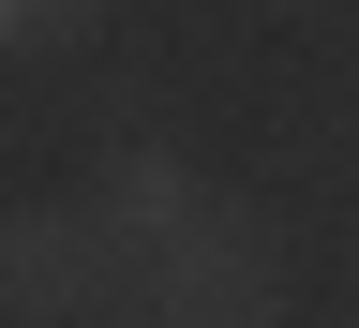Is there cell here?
<instances>
[{
	"mask_svg": "<svg viewBox=\"0 0 359 328\" xmlns=\"http://www.w3.org/2000/svg\"><path fill=\"white\" fill-rule=\"evenodd\" d=\"M135 284H150V313L165 328H269V224L240 209V194H210L195 224H165L150 254H135Z\"/></svg>",
	"mask_w": 359,
	"mask_h": 328,
	"instance_id": "1",
	"label": "cell"
},
{
	"mask_svg": "<svg viewBox=\"0 0 359 328\" xmlns=\"http://www.w3.org/2000/svg\"><path fill=\"white\" fill-rule=\"evenodd\" d=\"M0 284H15L30 328H60V313H90V299H120V284H135V239L105 224V194H75V209H15Z\"/></svg>",
	"mask_w": 359,
	"mask_h": 328,
	"instance_id": "2",
	"label": "cell"
},
{
	"mask_svg": "<svg viewBox=\"0 0 359 328\" xmlns=\"http://www.w3.org/2000/svg\"><path fill=\"white\" fill-rule=\"evenodd\" d=\"M90 15H105V0H0V30H15L30 60H45V45H90Z\"/></svg>",
	"mask_w": 359,
	"mask_h": 328,
	"instance_id": "3",
	"label": "cell"
},
{
	"mask_svg": "<svg viewBox=\"0 0 359 328\" xmlns=\"http://www.w3.org/2000/svg\"><path fill=\"white\" fill-rule=\"evenodd\" d=\"M150 328H165V313H150Z\"/></svg>",
	"mask_w": 359,
	"mask_h": 328,
	"instance_id": "4",
	"label": "cell"
}]
</instances>
